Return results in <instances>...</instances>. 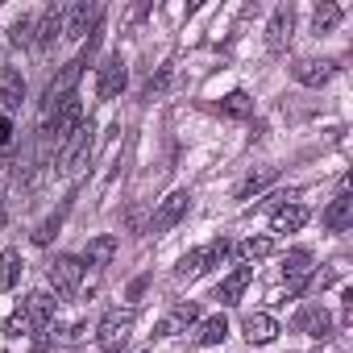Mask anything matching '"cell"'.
<instances>
[{
	"instance_id": "6da1fadb",
	"label": "cell",
	"mask_w": 353,
	"mask_h": 353,
	"mask_svg": "<svg viewBox=\"0 0 353 353\" xmlns=\"http://www.w3.org/2000/svg\"><path fill=\"white\" fill-rule=\"evenodd\" d=\"M92 50H96V34H92V38H88V46H83L71 63H63V71L46 83V96H42V121H46V117H54L67 100H75V88H79V75H83L88 59H92Z\"/></svg>"
},
{
	"instance_id": "7a4b0ae2",
	"label": "cell",
	"mask_w": 353,
	"mask_h": 353,
	"mask_svg": "<svg viewBox=\"0 0 353 353\" xmlns=\"http://www.w3.org/2000/svg\"><path fill=\"white\" fill-rule=\"evenodd\" d=\"M229 237H216L212 245H200V250H188L183 258H179V266H174V279H200V274H208L212 266H221L225 258H229Z\"/></svg>"
},
{
	"instance_id": "3957f363",
	"label": "cell",
	"mask_w": 353,
	"mask_h": 353,
	"mask_svg": "<svg viewBox=\"0 0 353 353\" xmlns=\"http://www.w3.org/2000/svg\"><path fill=\"white\" fill-rule=\"evenodd\" d=\"M92 141H96V133H92V121H83L63 145H59V170L63 174H75V170H83L88 166V158H92Z\"/></svg>"
},
{
	"instance_id": "277c9868",
	"label": "cell",
	"mask_w": 353,
	"mask_h": 353,
	"mask_svg": "<svg viewBox=\"0 0 353 353\" xmlns=\"http://www.w3.org/2000/svg\"><path fill=\"white\" fill-rule=\"evenodd\" d=\"M83 258H75V254H59L50 266H46V279H50V287L59 291V295H75L79 287H83Z\"/></svg>"
},
{
	"instance_id": "5b68a950",
	"label": "cell",
	"mask_w": 353,
	"mask_h": 353,
	"mask_svg": "<svg viewBox=\"0 0 353 353\" xmlns=\"http://www.w3.org/2000/svg\"><path fill=\"white\" fill-rule=\"evenodd\" d=\"M125 83H129V67H125V59H121V50H117V54H108V59L96 67V96H100V100H117V96L125 92Z\"/></svg>"
},
{
	"instance_id": "8992f818",
	"label": "cell",
	"mask_w": 353,
	"mask_h": 353,
	"mask_svg": "<svg viewBox=\"0 0 353 353\" xmlns=\"http://www.w3.org/2000/svg\"><path fill=\"white\" fill-rule=\"evenodd\" d=\"M129 332H133V312H108V316L96 324V341H100L104 353H117V349L129 341Z\"/></svg>"
},
{
	"instance_id": "52a82bcc",
	"label": "cell",
	"mask_w": 353,
	"mask_h": 353,
	"mask_svg": "<svg viewBox=\"0 0 353 353\" xmlns=\"http://www.w3.org/2000/svg\"><path fill=\"white\" fill-rule=\"evenodd\" d=\"M96 26H100V5H92V0H75L63 13V34L67 38H92Z\"/></svg>"
},
{
	"instance_id": "ba28073f",
	"label": "cell",
	"mask_w": 353,
	"mask_h": 353,
	"mask_svg": "<svg viewBox=\"0 0 353 353\" xmlns=\"http://www.w3.org/2000/svg\"><path fill=\"white\" fill-rule=\"evenodd\" d=\"M188 204H192L188 192H170V196L154 208V216H150V233H166V229H174V225L188 216Z\"/></svg>"
},
{
	"instance_id": "9c48e42d",
	"label": "cell",
	"mask_w": 353,
	"mask_h": 353,
	"mask_svg": "<svg viewBox=\"0 0 353 353\" xmlns=\"http://www.w3.org/2000/svg\"><path fill=\"white\" fill-rule=\"evenodd\" d=\"M283 283H287V295H303V287L312 283V254L307 250H291L283 258Z\"/></svg>"
},
{
	"instance_id": "30bf717a",
	"label": "cell",
	"mask_w": 353,
	"mask_h": 353,
	"mask_svg": "<svg viewBox=\"0 0 353 353\" xmlns=\"http://www.w3.org/2000/svg\"><path fill=\"white\" fill-rule=\"evenodd\" d=\"M63 5H46L42 17H34V46L38 50H50L59 38H63Z\"/></svg>"
},
{
	"instance_id": "8fae6325",
	"label": "cell",
	"mask_w": 353,
	"mask_h": 353,
	"mask_svg": "<svg viewBox=\"0 0 353 353\" xmlns=\"http://www.w3.org/2000/svg\"><path fill=\"white\" fill-rule=\"evenodd\" d=\"M295 332H307V336H316V341H328V336H332V316H328V307H324V303L299 307V312H295Z\"/></svg>"
},
{
	"instance_id": "7c38bea8",
	"label": "cell",
	"mask_w": 353,
	"mask_h": 353,
	"mask_svg": "<svg viewBox=\"0 0 353 353\" xmlns=\"http://www.w3.org/2000/svg\"><path fill=\"white\" fill-rule=\"evenodd\" d=\"M21 100H26V79H21V71L0 67V117L21 112Z\"/></svg>"
},
{
	"instance_id": "4fadbf2b",
	"label": "cell",
	"mask_w": 353,
	"mask_h": 353,
	"mask_svg": "<svg viewBox=\"0 0 353 353\" xmlns=\"http://www.w3.org/2000/svg\"><path fill=\"white\" fill-rule=\"evenodd\" d=\"M291 30H295V9H291V5H279V9L270 13V21H266V46L279 54V50L291 42Z\"/></svg>"
},
{
	"instance_id": "5bb4252c",
	"label": "cell",
	"mask_w": 353,
	"mask_h": 353,
	"mask_svg": "<svg viewBox=\"0 0 353 353\" xmlns=\"http://www.w3.org/2000/svg\"><path fill=\"white\" fill-rule=\"evenodd\" d=\"M291 75H295L303 88H324V83L336 75V63H328V59H299V63L291 67Z\"/></svg>"
},
{
	"instance_id": "9a60e30c",
	"label": "cell",
	"mask_w": 353,
	"mask_h": 353,
	"mask_svg": "<svg viewBox=\"0 0 353 353\" xmlns=\"http://www.w3.org/2000/svg\"><path fill=\"white\" fill-rule=\"evenodd\" d=\"M21 312H26V320H30V324H34V332H38V328H46V324L54 320L59 299H54V295H46V291H34V295H26V299H21Z\"/></svg>"
},
{
	"instance_id": "2e32d148",
	"label": "cell",
	"mask_w": 353,
	"mask_h": 353,
	"mask_svg": "<svg viewBox=\"0 0 353 353\" xmlns=\"http://www.w3.org/2000/svg\"><path fill=\"white\" fill-rule=\"evenodd\" d=\"M196 320H200V303H192V299H188V303H174V307H170V316H162V320H158V332H154V336H174V332L192 328Z\"/></svg>"
},
{
	"instance_id": "e0dca14e",
	"label": "cell",
	"mask_w": 353,
	"mask_h": 353,
	"mask_svg": "<svg viewBox=\"0 0 353 353\" xmlns=\"http://www.w3.org/2000/svg\"><path fill=\"white\" fill-rule=\"evenodd\" d=\"M241 328H245V341H250V345H270V341L279 336V320H274L270 312H250V316L241 320Z\"/></svg>"
},
{
	"instance_id": "ac0fdd59",
	"label": "cell",
	"mask_w": 353,
	"mask_h": 353,
	"mask_svg": "<svg viewBox=\"0 0 353 353\" xmlns=\"http://www.w3.org/2000/svg\"><path fill=\"white\" fill-rule=\"evenodd\" d=\"M254 283V266H237L221 287H216V295L212 299H221L225 307H233V303H241V295H245V287Z\"/></svg>"
},
{
	"instance_id": "d6986e66",
	"label": "cell",
	"mask_w": 353,
	"mask_h": 353,
	"mask_svg": "<svg viewBox=\"0 0 353 353\" xmlns=\"http://www.w3.org/2000/svg\"><path fill=\"white\" fill-rule=\"evenodd\" d=\"M349 225H353V196L341 192V196L324 208V229H328V233H345Z\"/></svg>"
},
{
	"instance_id": "ffe728a7",
	"label": "cell",
	"mask_w": 353,
	"mask_h": 353,
	"mask_svg": "<svg viewBox=\"0 0 353 353\" xmlns=\"http://www.w3.org/2000/svg\"><path fill=\"white\" fill-rule=\"evenodd\" d=\"M112 258H117V237H112V233L92 237V241H88V250H83V266H92V270H104Z\"/></svg>"
},
{
	"instance_id": "44dd1931",
	"label": "cell",
	"mask_w": 353,
	"mask_h": 353,
	"mask_svg": "<svg viewBox=\"0 0 353 353\" xmlns=\"http://www.w3.org/2000/svg\"><path fill=\"white\" fill-rule=\"evenodd\" d=\"M307 225V208L303 204H283V208H274V216H270V229L274 233H299Z\"/></svg>"
},
{
	"instance_id": "7402d4cb",
	"label": "cell",
	"mask_w": 353,
	"mask_h": 353,
	"mask_svg": "<svg viewBox=\"0 0 353 353\" xmlns=\"http://www.w3.org/2000/svg\"><path fill=\"white\" fill-rule=\"evenodd\" d=\"M341 5H336V0H320V5H316V13H312V30L316 34H332L336 26H341Z\"/></svg>"
},
{
	"instance_id": "603a6c76",
	"label": "cell",
	"mask_w": 353,
	"mask_h": 353,
	"mask_svg": "<svg viewBox=\"0 0 353 353\" xmlns=\"http://www.w3.org/2000/svg\"><path fill=\"white\" fill-rule=\"evenodd\" d=\"M225 336H229V320H225L221 312H216V316H208V320L200 324V332H196V341H200L204 349H216Z\"/></svg>"
},
{
	"instance_id": "cb8c5ba5",
	"label": "cell",
	"mask_w": 353,
	"mask_h": 353,
	"mask_svg": "<svg viewBox=\"0 0 353 353\" xmlns=\"http://www.w3.org/2000/svg\"><path fill=\"white\" fill-rule=\"evenodd\" d=\"M17 283H21V254L0 250V291H13Z\"/></svg>"
},
{
	"instance_id": "d4e9b609",
	"label": "cell",
	"mask_w": 353,
	"mask_h": 353,
	"mask_svg": "<svg viewBox=\"0 0 353 353\" xmlns=\"http://www.w3.org/2000/svg\"><path fill=\"white\" fill-rule=\"evenodd\" d=\"M279 179V170L274 166H262V170H254V174H245L241 179V188H237V200H250V196H258L262 188H270Z\"/></svg>"
},
{
	"instance_id": "484cf974",
	"label": "cell",
	"mask_w": 353,
	"mask_h": 353,
	"mask_svg": "<svg viewBox=\"0 0 353 353\" xmlns=\"http://www.w3.org/2000/svg\"><path fill=\"white\" fill-rule=\"evenodd\" d=\"M237 254H241L245 266L258 262V258H270V254H274V237H245V241L237 245Z\"/></svg>"
},
{
	"instance_id": "4316f807",
	"label": "cell",
	"mask_w": 353,
	"mask_h": 353,
	"mask_svg": "<svg viewBox=\"0 0 353 353\" xmlns=\"http://www.w3.org/2000/svg\"><path fill=\"white\" fill-rule=\"evenodd\" d=\"M221 112L233 117V121H245V117H254V100H250L245 92H229V96L221 100Z\"/></svg>"
},
{
	"instance_id": "83f0119b",
	"label": "cell",
	"mask_w": 353,
	"mask_h": 353,
	"mask_svg": "<svg viewBox=\"0 0 353 353\" xmlns=\"http://www.w3.org/2000/svg\"><path fill=\"white\" fill-rule=\"evenodd\" d=\"M9 38H13V46H34V17H30V13H21V17L13 21Z\"/></svg>"
},
{
	"instance_id": "f1b7e54d",
	"label": "cell",
	"mask_w": 353,
	"mask_h": 353,
	"mask_svg": "<svg viewBox=\"0 0 353 353\" xmlns=\"http://www.w3.org/2000/svg\"><path fill=\"white\" fill-rule=\"evenodd\" d=\"M59 225H63V212L46 216V221L34 229V245H50V241H54V233H59Z\"/></svg>"
},
{
	"instance_id": "f546056e",
	"label": "cell",
	"mask_w": 353,
	"mask_h": 353,
	"mask_svg": "<svg viewBox=\"0 0 353 353\" xmlns=\"http://www.w3.org/2000/svg\"><path fill=\"white\" fill-rule=\"evenodd\" d=\"M5 332H9V336H26V332H34V324H30V320H26V312L17 307V312L9 316V324H5Z\"/></svg>"
},
{
	"instance_id": "4dcf8cb0",
	"label": "cell",
	"mask_w": 353,
	"mask_h": 353,
	"mask_svg": "<svg viewBox=\"0 0 353 353\" xmlns=\"http://www.w3.org/2000/svg\"><path fill=\"white\" fill-rule=\"evenodd\" d=\"M13 141H17V125H13V117H0V150H13Z\"/></svg>"
},
{
	"instance_id": "1f68e13d",
	"label": "cell",
	"mask_w": 353,
	"mask_h": 353,
	"mask_svg": "<svg viewBox=\"0 0 353 353\" xmlns=\"http://www.w3.org/2000/svg\"><path fill=\"white\" fill-rule=\"evenodd\" d=\"M9 221V204H5V183H0V225Z\"/></svg>"
}]
</instances>
